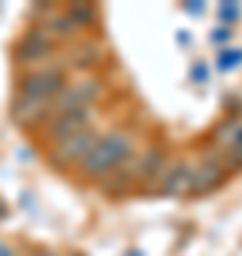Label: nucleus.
<instances>
[{
    "label": "nucleus",
    "instance_id": "nucleus-1",
    "mask_svg": "<svg viewBox=\"0 0 242 256\" xmlns=\"http://www.w3.org/2000/svg\"><path fill=\"white\" fill-rule=\"evenodd\" d=\"M131 151H134V137H131L128 131H122V128L108 131V134L97 140V146L80 160V174H83L86 180H106L112 171H117V168L128 160Z\"/></svg>",
    "mask_w": 242,
    "mask_h": 256
},
{
    "label": "nucleus",
    "instance_id": "nucleus-2",
    "mask_svg": "<svg viewBox=\"0 0 242 256\" xmlns=\"http://www.w3.org/2000/svg\"><path fill=\"white\" fill-rule=\"evenodd\" d=\"M102 94H106V82L100 77H83V80L77 82H66V88L60 94H54L52 100H48V108H52V117L57 114H66V111H77V108H92L97 100H102Z\"/></svg>",
    "mask_w": 242,
    "mask_h": 256
},
{
    "label": "nucleus",
    "instance_id": "nucleus-3",
    "mask_svg": "<svg viewBox=\"0 0 242 256\" xmlns=\"http://www.w3.org/2000/svg\"><path fill=\"white\" fill-rule=\"evenodd\" d=\"M63 88H66V68H60V66L34 68V72H26L18 80V97L38 100V102H48Z\"/></svg>",
    "mask_w": 242,
    "mask_h": 256
},
{
    "label": "nucleus",
    "instance_id": "nucleus-4",
    "mask_svg": "<svg viewBox=\"0 0 242 256\" xmlns=\"http://www.w3.org/2000/svg\"><path fill=\"white\" fill-rule=\"evenodd\" d=\"M97 140H100V134H97L94 128H86V131H80V134H74V137H68V140H63V142H57V146L48 148L46 162L52 165V168L80 165V160L97 146Z\"/></svg>",
    "mask_w": 242,
    "mask_h": 256
},
{
    "label": "nucleus",
    "instance_id": "nucleus-5",
    "mask_svg": "<svg viewBox=\"0 0 242 256\" xmlns=\"http://www.w3.org/2000/svg\"><path fill=\"white\" fill-rule=\"evenodd\" d=\"M92 120H94V111L92 108H77V111H66V114H57V117L48 120L46 126V137L52 146L63 142V140L74 137L86 128H92Z\"/></svg>",
    "mask_w": 242,
    "mask_h": 256
},
{
    "label": "nucleus",
    "instance_id": "nucleus-6",
    "mask_svg": "<svg viewBox=\"0 0 242 256\" xmlns=\"http://www.w3.org/2000/svg\"><path fill=\"white\" fill-rule=\"evenodd\" d=\"M228 171H225L222 160L216 154H208L202 162L194 168V180H191V194L188 196H205V194L216 191V188H222L228 182Z\"/></svg>",
    "mask_w": 242,
    "mask_h": 256
},
{
    "label": "nucleus",
    "instance_id": "nucleus-7",
    "mask_svg": "<svg viewBox=\"0 0 242 256\" xmlns=\"http://www.w3.org/2000/svg\"><path fill=\"white\" fill-rule=\"evenodd\" d=\"M12 120L14 126H20L23 131H34L38 126L52 120V108L48 102H38V100H26V97H14L12 100Z\"/></svg>",
    "mask_w": 242,
    "mask_h": 256
},
{
    "label": "nucleus",
    "instance_id": "nucleus-8",
    "mask_svg": "<svg viewBox=\"0 0 242 256\" xmlns=\"http://www.w3.org/2000/svg\"><path fill=\"white\" fill-rule=\"evenodd\" d=\"M194 168L188 160H180L174 165H166V176H162V196H188L191 194V180H194Z\"/></svg>",
    "mask_w": 242,
    "mask_h": 256
},
{
    "label": "nucleus",
    "instance_id": "nucleus-9",
    "mask_svg": "<svg viewBox=\"0 0 242 256\" xmlns=\"http://www.w3.org/2000/svg\"><path fill=\"white\" fill-rule=\"evenodd\" d=\"M14 54H18L20 63H38V60H46V57L54 54V43L34 26L23 34V40L18 43V52Z\"/></svg>",
    "mask_w": 242,
    "mask_h": 256
},
{
    "label": "nucleus",
    "instance_id": "nucleus-10",
    "mask_svg": "<svg viewBox=\"0 0 242 256\" xmlns=\"http://www.w3.org/2000/svg\"><path fill=\"white\" fill-rule=\"evenodd\" d=\"M134 162H137V156L131 154L117 171H112L106 180H100L102 191L108 194V196H122V194H128L131 188H134V182H137V165Z\"/></svg>",
    "mask_w": 242,
    "mask_h": 256
},
{
    "label": "nucleus",
    "instance_id": "nucleus-11",
    "mask_svg": "<svg viewBox=\"0 0 242 256\" xmlns=\"http://www.w3.org/2000/svg\"><path fill=\"white\" fill-rule=\"evenodd\" d=\"M40 32L52 40V43H60V40H72L74 37V32H77V26L72 23V18L66 14V12H60V9H52V12H46V18L40 20Z\"/></svg>",
    "mask_w": 242,
    "mask_h": 256
},
{
    "label": "nucleus",
    "instance_id": "nucleus-12",
    "mask_svg": "<svg viewBox=\"0 0 242 256\" xmlns=\"http://www.w3.org/2000/svg\"><path fill=\"white\" fill-rule=\"evenodd\" d=\"M137 182H148V180H157L160 171H166V148L162 146H151L146 154L137 156Z\"/></svg>",
    "mask_w": 242,
    "mask_h": 256
},
{
    "label": "nucleus",
    "instance_id": "nucleus-13",
    "mask_svg": "<svg viewBox=\"0 0 242 256\" xmlns=\"http://www.w3.org/2000/svg\"><path fill=\"white\" fill-rule=\"evenodd\" d=\"M102 60V46L97 40H83V43H74V46L68 48V63L74 66V68H94V66Z\"/></svg>",
    "mask_w": 242,
    "mask_h": 256
},
{
    "label": "nucleus",
    "instance_id": "nucleus-14",
    "mask_svg": "<svg viewBox=\"0 0 242 256\" xmlns=\"http://www.w3.org/2000/svg\"><path fill=\"white\" fill-rule=\"evenodd\" d=\"M240 134H242V117H225L211 134V154H222Z\"/></svg>",
    "mask_w": 242,
    "mask_h": 256
},
{
    "label": "nucleus",
    "instance_id": "nucleus-15",
    "mask_svg": "<svg viewBox=\"0 0 242 256\" xmlns=\"http://www.w3.org/2000/svg\"><path fill=\"white\" fill-rule=\"evenodd\" d=\"M63 12L72 18V23L77 26V32H80V28H88V26H97L100 18H102L100 9H97L94 3H68Z\"/></svg>",
    "mask_w": 242,
    "mask_h": 256
},
{
    "label": "nucleus",
    "instance_id": "nucleus-16",
    "mask_svg": "<svg viewBox=\"0 0 242 256\" xmlns=\"http://www.w3.org/2000/svg\"><path fill=\"white\" fill-rule=\"evenodd\" d=\"M216 156L222 160V165H225V171H228V174H236V171H242V134L234 140L228 148H225L222 154H216Z\"/></svg>",
    "mask_w": 242,
    "mask_h": 256
},
{
    "label": "nucleus",
    "instance_id": "nucleus-17",
    "mask_svg": "<svg viewBox=\"0 0 242 256\" xmlns=\"http://www.w3.org/2000/svg\"><path fill=\"white\" fill-rule=\"evenodd\" d=\"M236 63H242V52H222L220 54V68H231Z\"/></svg>",
    "mask_w": 242,
    "mask_h": 256
},
{
    "label": "nucleus",
    "instance_id": "nucleus-18",
    "mask_svg": "<svg viewBox=\"0 0 242 256\" xmlns=\"http://www.w3.org/2000/svg\"><path fill=\"white\" fill-rule=\"evenodd\" d=\"M222 18H228V20H234V18H240V6H222Z\"/></svg>",
    "mask_w": 242,
    "mask_h": 256
},
{
    "label": "nucleus",
    "instance_id": "nucleus-19",
    "mask_svg": "<svg viewBox=\"0 0 242 256\" xmlns=\"http://www.w3.org/2000/svg\"><path fill=\"white\" fill-rule=\"evenodd\" d=\"M0 256H18V250H14L9 242H3V239H0Z\"/></svg>",
    "mask_w": 242,
    "mask_h": 256
},
{
    "label": "nucleus",
    "instance_id": "nucleus-20",
    "mask_svg": "<svg viewBox=\"0 0 242 256\" xmlns=\"http://www.w3.org/2000/svg\"><path fill=\"white\" fill-rule=\"evenodd\" d=\"M32 256H54V254H52V250H34Z\"/></svg>",
    "mask_w": 242,
    "mask_h": 256
}]
</instances>
